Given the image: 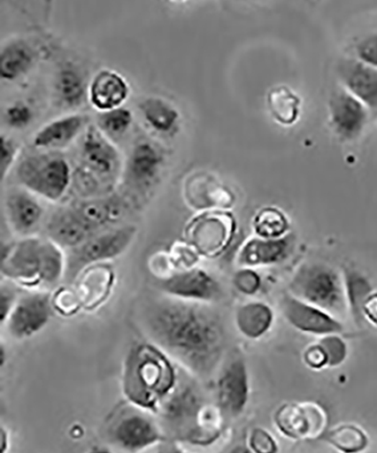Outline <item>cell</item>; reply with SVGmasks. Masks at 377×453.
Instances as JSON below:
<instances>
[{
  "label": "cell",
  "instance_id": "obj_1",
  "mask_svg": "<svg viewBox=\"0 0 377 453\" xmlns=\"http://www.w3.org/2000/svg\"><path fill=\"white\" fill-rule=\"evenodd\" d=\"M141 321L150 342L188 373L205 379L217 370L226 349V330L210 304L165 295L144 307Z\"/></svg>",
  "mask_w": 377,
  "mask_h": 453
},
{
  "label": "cell",
  "instance_id": "obj_2",
  "mask_svg": "<svg viewBox=\"0 0 377 453\" xmlns=\"http://www.w3.org/2000/svg\"><path fill=\"white\" fill-rule=\"evenodd\" d=\"M175 361L153 342L134 345L123 366V392L134 406L158 414L178 384Z\"/></svg>",
  "mask_w": 377,
  "mask_h": 453
},
{
  "label": "cell",
  "instance_id": "obj_3",
  "mask_svg": "<svg viewBox=\"0 0 377 453\" xmlns=\"http://www.w3.org/2000/svg\"><path fill=\"white\" fill-rule=\"evenodd\" d=\"M62 250L48 237H23L3 246L2 274L27 288L54 286L66 270V255Z\"/></svg>",
  "mask_w": 377,
  "mask_h": 453
},
{
  "label": "cell",
  "instance_id": "obj_4",
  "mask_svg": "<svg viewBox=\"0 0 377 453\" xmlns=\"http://www.w3.org/2000/svg\"><path fill=\"white\" fill-rule=\"evenodd\" d=\"M125 161L119 149L96 125H88L80 149V165L73 184L82 198L109 196L123 176Z\"/></svg>",
  "mask_w": 377,
  "mask_h": 453
},
{
  "label": "cell",
  "instance_id": "obj_5",
  "mask_svg": "<svg viewBox=\"0 0 377 453\" xmlns=\"http://www.w3.org/2000/svg\"><path fill=\"white\" fill-rule=\"evenodd\" d=\"M289 293L338 319L348 310L343 277L327 263L303 265L291 279Z\"/></svg>",
  "mask_w": 377,
  "mask_h": 453
},
{
  "label": "cell",
  "instance_id": "obj_6",
  "mask_svg": "<svg viewBox=\"0 0 377 453\" xmlns=\"http://www.w3.org/2000/svg\"><path fill=\"white\" fill-rule=\"evenodd\" d=\"M16 178L22 188L35 196L58 202L70 188L73 173L70 163L62 153L39 150L19 161Z\"/></svg>",
  "mask_w": 377,
  "mask_h": 453
},
{
  "label": "cell",
  "instance_id": "obj_7",
  "mask_svg": "<svg viewBox=\"0 0 377 453\" xmlns=\"http://www.w3.org/2000/svg\"><path fill=\"white\" fill-rule=\"evenodd\" d=\"M136 234L135 226H112L95 234L82 245L68 250L64 278L73 282L88 266L119 257L131 246Z\"/></svg>",
  "mask_w": 377,
  "mask_h": 453
},
{
  "label": "cell",
  "instance_id": "obj_8",
  "mask_svg": "<svg viewBox=\"0 0 377 453\" xmlns=\"http://www.w3.org/2000/svg\"><path fill=\"white\" fill-rule=\"evenodd\" d=\"M107 434L112 443L128 452L143 451L164 440V433L150 411L140 407H124L109 424Z\"/></svg>",
  "mask_w": 377,
  "mask_h": 453
},
{
  "label": "cell",
  "instance_id": "obj_9",
  "mask_svg": "<svg viewBox=\"0 0 377 453\" xmlns=\"http://www.w3.org/2000/svg\"><path fill=\"white\" fill-rule=\"evenodd\" d=\"M274 424L288 439L316 440L327 431L328 414L315 402L289 403L275 411Z\"/></svg>",
  "mask_w": 377,
  "mask_h": 453
},
{
  "label": "cell",
  "instance_id": "obj_10",
  "mask_svg": "<svg viewBox=\"0 0 377 453\" xmlns=\"http://www.w3.org/2000/svg\"><path fill=\"white\" fill-rule=\"evenodd\" d=\"M54 303L47 291H34L19 297L5 325L8 334L16 340L34 337L50 323Z\"/></svg>",
  "mask_w": 377,
  "mask_h": 453
},
{
  "label": "cell",
  "instance_id": "obj_11",
  "mask_svg": "<svg viewBox=\"0 0 377 453\" xmlns=\"http://www.w3.org/2000/svg\"><path fill=\"white\" fill-rule=\"evenodd\" d=\"M165 164L164 149L156 142L142 139L133 145L125 161L121 180L139 191L151 188L161 175Z\"/></svg>",
  "mask_w": 377,
  "mask_h": 453
},
{
  "label": "cell",
  "instance_id": "obj_12",
  "mask_svg": "<svg viewBox=\"0 0 377 453\" xmlns=\"http://www.w3.org/2000/svg\"><path fill=\"white\" fill-rule=\"evenodd\" d=\"M205 406L200 392L196 388L178 382L176 389L162 403L158 415H160L173 430L178 428L185 433L186 426H188L186 435L196 442L198 423Z\"/></svg>",
  "mask_w": 377,
  "mask_h": 453
},
{
  "label": "cell",
  "instance_id": "obj_13",
  "mask_svg": "<svg viewBox=\"0 0 377 453\" xmlns=\"http://www.w3.org/2000/svg\"><path fill=\"white\" fill-rule=\"evenodd\" d=\"M250 374L244 359H231L222 368L217 382V406L224 416L237 418L250 402Z\"/></svg>",
  "mask_w": 377,
  "mask_h": 453
},
{
  "label": "cell",
  "instance_id": "obj_14",
  "mask_svg": "<svg viewBox=\"0 0 377 453\" xmlns=\"http://www.w3.org/2000/svg\"><path fill=\"white\" fill-rule=\"evenodd\" d=\"M280 309L286 321L303 334L323 337L344 333V326L338 318L319 307L308 304L290 293L283 295Z\"/></svg>",
  "mask_w": 377,
  "mask_h": 453
},
{
  "label": "cell",
  "instance_id": "obj_15",
  "mask_svg": "<svg viewBox=\"0 0 377 453\" xmlns=\"http://www.w3.org/2000/svg\"><path fill=\"white\" fill-rule=\"evenodd\" d=\"M158 286L165 296L206 304L219 301L222 295L220 282L205 270L197 268L181 271L161 279Z\"/></svg>",
  "mask_w": 377,
  "mask_h": 453
},
{
  "label": "cell",
  "instance_id": "obj_16",
  "mask_svg": "<svg viewBox=\"0 0 377 453\" xmlns=\"http://www.w3.org/2000/svg\"><path fill=\"white\" fill-rule=\"evenodd\" d=\"M98 233L72 205L56 210L46 222V237L62 249H74Z\"/></svg>",
  "mask_w": 377,
  "mask_h": 453
},
{
  "label": "cell",
  "instance_id": "obj_17",
  "mask_svg": "<svg viewBox=\"0 0 377 453\" xmlns=\"http://www.w3.org/2000/svg\"><path fill=\"white\" fill-rule=\"evenodd\" d=\"M330 121L342 140L354 141L367 124V107L350 91L334 93L330 100Z\"/></svg>",
  "mask_w": 377,
  "mask_h": 453
},
{
  "label": "cell",
  "instance_id": "obj_18",
  "mask_svg": "<svg viewBox=\"0 0 377 453\" xmlns=\"http://www.w3.org/2000/svg\"><path fill=\"white\" fill-rule=\"evenodd\" d=\"M42 205L27 188H13L6 194L5 216L8 226L19 236H32L43 218Z\"/></svg>",
  "mask_w": 377,
  "mask_h": 453
},
{
  "label": "cell",
  "instance_id": "obj_19",
  "mask_svg": "<svg viewBox=\"0 0 377 453\" xmlns=\"http://www.w3.org/2000/svg\"><path fill=\"white\" fill-rule=\"evenodd\" d=\"M88 116L82 113H70L50 121L39 129L32 140L35 149L42 151H62L70 147L88 125Z\"/></svg>",
  "mask_w": 377,
  "mask_h": 453
},
{
  "label": "cell",
  "instance_id": "obj_20",
  "mask_svg": "<svg viewBox=\"0 0 377 453\" xmlns=\"http://www.w3.org/2000/svg\"><path fill=\"white\" fill-rule=\"evenodd\" d=\"M131 95L127 81L119 72L101 70L88 84V100L99 112L123 107Z\"/></svg>",
  "mask_w": 377,
  "mask_h": 453
},
{
  "label": "cell",
  "instance_id": "obj_21",
  "mask_svg": "<svg viewBox=\"0 0 377 453\" xmlns=\"http://www.w3.org/2000/svg\"><path fill=\"white\" fill-rule=\"evenodd\" d=\"M293 244L294 238L289 234L281 238L255 236L242 246L238 263L244 268L278 265L289 257Z\"/></svg>",
  "mask_w": 377,
  "mask_h": 453
},
{
  "label": "cell",
  "instance_id": "obj_22",
  "mask_svg": "<svg viewBox=\"0 0 377 453\" xmlns=\"http://www.w3.org/2000/svg\"><path fill=\"white\" fill-rule=\"evenodd\" d=\"M344 88L367 108L377 109V71L362 60H344L339 67Z\"/></svg>",
  "mask_w": 377,
  "mask_h": 453
},
{
  "label": "cell",
  "instance_id": "obj_23",
  "mask_svg": "<svg viewBox=\"0 0 377 453\" xmlns=\"http://www.w3.org/2000/svg\"><path fill=\"white\" fill-rule=\"evenodd\" d=\"M73 208L87 220L93 228L103 232L116 225L127 211L128 205L123 198L112 196L82 198L72 204Z\"/></svg>",
  "mask_w": 377,
  "mask_h": 453
},
{
  "label": "cell",
  "instance_id": "obj_24",
  "mask_svg": "<svg viewBox=\"0 0 377 453\" xmlns=\"http://www.w3.org/2000/svg\"><path fill=\"white\" fill-rule=\"evenodd\" d=\"M137 108L145 124L158 134L173 136L180 131L181 113L170 101L151 96L140 101Z\"/></svg>",
  "mask_w": 377,
  "mask_h": 453
},
{
  "label": "cell",
  "instance_id": "obj_25",
  "mask_svg": "<svg viewBox=\"0 0 377 453\" xmlns=\"http://www.w3.org/2000/svg\"><path fill=\"white\" fill-rule=\"evenodd\" d=\"M88 85L83 72L76 65L66 63L57 71L54 95L59 107L76 109L88 99Z\"/></svg>",
  "mask_w": 377,
  "mask_h": 453
},
{
  "label": "cell",
  "instance_id": "obj_26",
  "mask_svg": "<svg viewBox=\"0 0 377 453\" xmlns=\"http://www.w3.org/2000/svg\"><path fill=\"white\" fill-rule=\"evenodd\" d=\"M35 62V52L24 40L15 39L4 44L0 51V76L14 82L26 76Z\"/></svg>",
  "mask_w": 377,
  "mask_h": 453
},
{
  "label": "cell",
  "instance_id": "obj_27",
  "mask_svg": "<svg viewBox=\"0 0 377 453\" xmlns=\"http://www.w3.org/2000/svg\"><path fill=\"white\" fill-rule=\"evenodd\" d=\"M273 321V309L261 302H250L239 306L235 314V323L239 333L251 340L262 338L269 333Z\"/></svg>",
  "mask_w": 377,
  "mask_h": 453
},
{
  "label": "cell",
  "instance_id": "obj_28",
  "mask_svg": "<svg viewBox=\"0 0 377 453\" xmlns=\"http://www.w3.org/2000/svg\"><path fill=\"white\" fill-rule=\"evenodd\" d=\"M185 191L188 196H200L201 198L205 194L203 204L206 206H219V208L227 209L233 206L235 196L229 188L209 173L198 172L185 180Z\"/></svg>",
  "mask_w": 377,
  "mask_h": 453
},
{
  "label": "cell",
  "instance_id": "obj_29",
  "mask_svg": "<svg viewBox=\"0 0 377 453\" xmlns=\"http://www.w3.org/2000/svg\"><path fill=\"white\" fill-rule=\"evenodd\" d=\"M343 282L348 311H350L356 325H362L366 321L364 318V305L373 293L371 282L363 273L354 269L343 270Z\"/></svg>",
  "mask_w": 377,
  "mask_h": 453
},
{
  "label": "cell",
  "instance_id": "obj_30",
  "mask_svg": "<svg viewBox=\"0 0 377 453\" xmlns=\"http://www.w3.org/2000/svg\"><path fill=\"white\" fill-rule=\"evenodd\" d=\"M267 107L275 121L290 127L298 119L301 100L289 88L275 87L267 95Z\"/></svg>",
  "mask_w": 377,
  "mask_h": 453
},
{
  "label": "cell",
  "instance_id": "obj_31",
  "mask_svg": "<svg viewBox=\"0 0 377 453\" xmlns=\"http://www.w3.org/2000/svg\"><path fill=\"white\" fill-rule=\"evenodd\" d=\"M330 446L342 452H362L368 447V436L362 428L352 424L338 425L323 435Z\"/></svg>",
  "mask_w": 377,
  "mask_h": 453
},
{
  "label": "cell",
  "instance_id": "obj_32",
  "mask_svg": "<svg viewBox=\"0 0 377 453\" xmlns=\"http://www.w3.org/2000/svg\"><path fill=\"white\" fill-rule=\"evenodd\" d=\"M290 224L285 213L274 206L258 210L253 219L255 234L262 238H281L289 232Z\"/></svg>",
  "mask_w": 377,
  "mask_h": 453
},
{
  "label": "cell",
  "instance_id": "obj_33",
  "mask_svg": "<svg viewBox=\"0 0 377 453\" xmlns=\"http://www.w3.org/2000/svg\"><path fill=\"white\" fill-rule=\"evenodd\" d=\"M133 121V112L127 108L119 107L99 112L96 125L104 134L113 141L125 135L131 129Z\"/></svg>",
  "mask_w": 377,
  "mask_h": 453
},
{
  "label": "cell",
  "instance_id": "obj_34",
  "mask_svg": "<svg viewBox=\"0 0 377 453\" xmlns=\"http://www.w3.org/2000/svg\"><path fill=\"white\" fill-rule=\"evenodd\" d=\"M318 342L327 356V367H336L346 361L348 346L340 334L323 335Z\"/></svg>",
  "mask_w": 377,
  "mask_h": 453
},
{
  "label": "cell",
  "instance_id": "obj_35",
  "mask_svg": "<svg viewBox=\"0 0 377 453\" xmlns=\"http://www.w3.org/2000/svg\"><path fill=\"white\" fill-rule=\"evenodd\" d=\"M35 119L34 109L24 101H16L10 104L4 112V120L8 127L24 129L30 127Z\"/></svg>",
  "mask_w": 377,
  "mask_h": 453
},
{
  "label": "cell",
  "instance_id": "obj_36",
  "mask_svg": "<svg viewBox=\"0 0 377 453\" xmlns=\"http://www.w3.org/2000/svg\"><path fill=\"white\" fill-rule=\"evenodd\" d=\"M19 156V145L18 142L10 136L0 137V177L2 181L6 180L8 173L13 169Z\"/></svg>",
  "mask_w": 377,
  "mask_h": 453
},
{
  "label": "cell",
  "instance_id": "obj_37",
  "mask_svg": "<svg viewBox=\"0 0 377 453\" xmlns=\"http://www.w3.org/2000/svg\"><path fill=\"white\" fill-rule=\"evenodd\" d=\"M249 446L254 452L274 453L278 451L277 441L262 427H255L250 431Z\"/></svg>",
  "mask_w": 377,
  "mask_h": 453
},
{
  "label": "cell",
  "instance_id": "obj_38",
  "mask_svg": "<svg viewBox=\"0 0 377 453\" xmlns=\"http://www.w3.org/2000/svg\"><path fill=\"white\" fill-rule=\"evenodd\" d=\"M234 285L242 294L254 295L261 288V277L254 270L244 268L235 274Z\"/></svg>",
  "mask_w": 377,
  "mask_h": 453
},
{
  "label": "cell",
  "instance_id": "obj_39",
  "mask_svg": "<svg viewBox=\"0 0 377 453\" xmlns=\"http://www.w3.org/2000/svg\"><path fill=\"white\" fill-rule=\"evenodd\" d=\"M357 56L363 63L377 67V35H370L357 44Z\"/></svg>",
  "mask_w": 377,
  "mask_h": 453
},
{
  "label": "cell",
  "instance_id": "obj_40",
  "mask_svg": "<svg viewBox=\"0 0 377 453\" xmlns=\"http://www.w3.org/2000/svg\"><path fill=\"white\" fill-rule=\"evenodd\" d=\"M304 363L312 370H321L327 367V356L319 342L313 343L304 351Z\"/></svg>",
  "mask_w": 377,
  "mask_h": 453
},
{
  "label": "cell",
  "instance_id": "obj_41",
  "mask_svg": "<svg viewBox=\"0 0 377 453\" xmlns=\"http://www.w3.org/2000/svg\"><path fill=\"white\" fill-rule=\"evenodd\" d=\"M18 298V294L11 286H2V291H0V318H2V325L10 317Z\"/></svg>",
  "mask_w": 377,
  "mask_h": 453
},
{
  "label": "cell",
  "instance_id": "obj_42",
  "mask_svg": "<svg viewBox=\"0 0 377 453\" xmlns=\"http://www.w3.org/2000/svg\"><path fill=\"white\" fill-rule=\"evenodd\" d=\"M364 318L371 325L377 326V291H373L365 303Z\"/></svg>",
  "mask_w": 377,
  "mask_h": 453
},
{
  "label": "cell",
  "instance_id": "obj_43",
  "mask_svg": "<svg viewBox=\"0 0 377 453\" xmlns=\"http://www.w3.org/2000/svg\"><path fill=\"white\" fill-rule=\"evenodd\" d=\"M231 2H246V0H231Z\"/></svg>",
  "mask_w": 377,
  "mask_h": 453
},
{
  "label": "cell",
  "instance_id": "obj_44",
  "mask_svg": "<svg viewBox=\"0 0 377 453\" xmlns=\"http://www.w3.org/2000/svg\"><path fill=\"white\" fill-rule=\"evenodd\" d=\"M173 2H185V0H173Z\"/></svg>",
  "mask_w": 377,
  "mask_h": 453
}]
</instances>
